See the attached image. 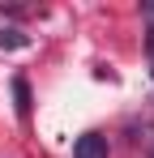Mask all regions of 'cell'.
<instances>
[{
    "label": "cell",
    "instance_id": "1",
    "mask_svg": "<svg viewBox=\"0 0 154 158\" xmlns=\"http://www.w3.org/2000/svg\"><path fill=\"white\" fill-rule=\"evenodd\" d=\"M73 158H107V137L103 132H81L73 141Z\"/></svg>",
    "mask_w": 154,
    "mask_h": 158
},
{
    "label": "cell",
    "instance_id": "5",
    "mask_svg": "<svg viewBox=\"0 0 154 158\" xmlns=\"http://www.w3.org/2000/svg\"><path fill=\"white\" fill-rule=\"evenodd\" d=\"M150 158H154V154H150Z\"/></svg>",
    "mask_w": 154,
    "mask_h": 158
},
{
    "label": "cell",
    "instance_id": "3",
    "mask_svg": "<svg viewBox=\"0 0 154 158\" xmlns=\"http://www.w3.org/2000/svg\"><path fill=\"white\" fill-rule=\"evenodd\" d=\"M30 39H26L17 26H0V47H26Z\"/></svg>",
    "mask_w": 154,
    "mask_h": 158
},
{
    "label": "cell",
    "instance_id": "4",
    "mask_svg": "<svg viewBox=\"0 0 154 158\" xmlns=\"http://www.w3.org/2000/svg\"><path fill=\"white\" fill-rule=\"evenodd\" d=\"M146 47H150V77H154V30L146 34Z\"/></svg>",
    "mask_w": 154,
    "mask_h": 158
},
{
    "label": "cell",
    "instance_id": "2",
    "mask_svg": "<svg viewBox=\"0 0 154 158\" xmlns=\"http://www.w3.org/2000/svg\"><path fill=\"white\" fill-rule=\"evenodd\" d=\"M13 98H17V115H22V120H30V85H26V77L13 81Z\"/></svg>",
    "mask_w": 154,
    "mask_h": 158
}]
</instances>
